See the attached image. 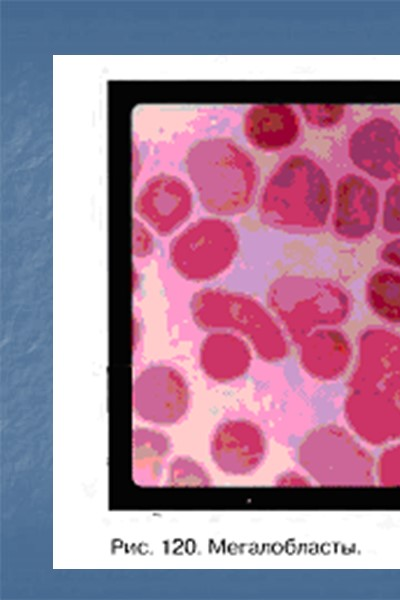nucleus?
<instances>
[{"instance_id":"2","label":"nucleus","mask_w":400,"mask_h":600,"mask_svg":"<svg viewBox=\"0 0 400 600\" xmlns=\"http://www.w3.org/2000/svg\"><path fill=\"white\" fill-rule=\"evenodd\" d=\"M189 178L203 207L218 216L244 213L252 205L259 182L251 155L231 139L197 142L186 157Z\"/></svg>"},{"instance_id":"16","label":"nucleus","mask_w":400,"mask_h":600,"mask_svg":"<svg viewBox=\"0 0 400 600\" xmlns=\"http://www.w3.org/2000/svg\"><path fill=\"white\" fill-rule=\"evenodd\" d=\"M252 360L249 345L229 331H213L200 350V363L204 373L217 382H229L243 376Z\"/></svg>"},{"instance_id":"12","label":"nucleus","mask_w":400,"mask_h":600,"mask_svg":"<svg viewBox=\"0 0 400 600\" xmlns=\"http://www.w3.org/2000/svg\"><path fill=\"white\" fill-rule=\"evenodd\" d=\"M400 373V336L384 328H368L358 338V356L349 390L385 389Z\"/></svg>"},{"instance_id":"15","label":"nucleus","mask_w":400,"mask_h":600,"mask_svg":"<svg viewBox=\"0 0 400 600\" xmlns=\"http://www.w3.org/2000/svg\"><path fill=\"white\" fill-rule=\"evenodd\" d=\"M299 345L301 366L314 379L334 381L340 378L350 365V341L344 333L333 327L312 331Z\"/></svg>"},{"instance_id":"9","label":"nucleus","mask_w":400,"mask_h":600,"mask_svg":"<svg viewBox=\"0 0 400 600\" xmlns=\"http://www.w3.org/2000/svg\"><path fill=\"white\" fill-rule=\"evenodd\" d=\"M349 430L373 446L400 439V405L386 389L349 390L344 403Z\"/></svg>"},{"instance_id":"25","label":"nucleus","mask_w":400,"mask_h":600,"mask_svg":"<svg viewBox=\"0 0 400 600\" xmlns=\"http://www.w3.org/2000/svg\"><path fill=\"white\" fill-rule=\"evenodd\" d=\"M307 483V480H305L301 475H297V474H292V473H288L286 475H284L283 477H280V480L278 481L279 485H283V486H300V485H305Z\"/></svg>"},{"instance_id":"21","label":"nucleus","mask_w":400,"mask_h":600,"mask_svg":"<svg viewBox=\"0 0 400 600\" xmlns=\"http://www.w3.org/2000/svg\"><path fill=\"white\" fill-rule=\"evenodd\" d=\"M345 106L335 104L301 105V112L306 122L317 128L336 126L345 115Z\"/></svg>"},{"instance_id":"20","label":"nucleus","mask_w":400,"mask_h":600,"mask_svg":"<svg viewBox=\"0 0 400 600\" xmlns=\"http://www.w3.org/2000/svg\"><path fill=\"white\" fill-rule=\"evenodd\" d=\"M375 478L383 486H400V443L388 446L379 455Z\"/></svg>"},{"instance_id":"14","label":"nucleus","mask_w":400,"mask_h":600,"mask_svg":"<svg viewBox=\"0 0 400 600\" xmlns=\"http://www.w3.org/2000/svg\"><path fill=\"white\" fill-rule=\"evenodd\" d=\"M300 118L286 104L255 105L243 118V133L248 143L264 152H277L292 146L300 134Z\"/></svg>"},{"instance_id":"17","label":"nucleus","mask_w":400,"mask_h":600,"mask_svg":"<svg viewBox=\"0 0 400 600\" xmlns=\"http://www.w3.org/2000/svg\"><path fill=\"white\" fill-rule=\"evenodd\" d=\"M168 438L161 432L139 428L133 432V477L141 485H157L169 454Z\"/></svg>"},{"instance_id":"7","label":"nucleus","mask_w":400,"mask_h":600,"mask_svg":"<svg viewBox=\"0 0 400 600\" xmlns=\"http://www.w3.org/2000/svg\"><path fill=\"white\" fill-rule=\"evenodd\" d=\"M189 387L178 371L167 366L150 367L137 377L133 388V406L143 420L172 425L186 414Z\"/></svg>"},{"instance_id":"26","label":"nucleus","mask_w":400,"mask_h":600,"mask_svg":"<svg viewBox=\"0 0 400 600\" xmlns=\"http://www.w3.org/2000/svg\"><path fill=\"white\" fill-rule=\"evenodd\" d=\"M385 389L393 395L400 405V373L387 384Z\"/></svg>"},{"instance_id":"18","label":"nucleus","mask_w":400,"mask_h":600,"mask_svg":"<svg viewBox=\"0 0 400 600\" xmlns=\"http://www.w3.org/2000/svg\"><path fill=\"white\" fill-rule=\"evenodd\" d=\"M366 300L379 318L400 324V272L391 269L374 272L366 284Z\"/></svg>"},{"instance_id":"5","label":"nucleus","mask_w":400,"mask_h":600,"mask_svg":"<svg viewBox=\"0 0 400 600\" xmlns=\"http://www.w3.org/2000/svg\"><path fill=\"white\" fill-rule=\"evenodd\" d=\"M297 458L304 471L322 486H370L375 482V460L348 429L325 424L301 441Z\"/></svg>"},{"instance_id":"13","label":"nucleus","mask_w":400,"mask_h":600,"mask_svg":"<svg viewBox=\"0 0 400 600\" xmlns=\"http://www.w3.org/2000/svg\"><path fill=\"white\" fill-rule=\"evenodd\" d=\"M192 194L180 179L159 175L141 189L136 209L157 232L167 234L181 226L192 210Z\"/></svg>"},{"instance_id":"4","label":"nucleus","mask_w":400,"mask_h":600,"mask_svg":"<svg viewBox=\"0 0 400 600\" xmlns=\"http://www.w3.org/2000/svg\"><path fill=\"white\" fill-rule=\"evenodd\" d=\"M192 316L202 328L237 332L247 338L252 349L264 361L277 362L288 353V344L272 315L249 295L205 289L191 304Z\"/></svg>"},{"instance_id":"24","label":"nucleus","mask_w":400,"mask_h":600,"mask_svg":"<svg viewBox=\"0 0 400 600\" xmlns=\"http://www.w3.org/2000/svg\"><path fill=\"white\" fill-rule=\"evenodd\" d=\"M380 257L385 263L400 269V238L386 243L381 249Z\"/></svg>"},{"instance_id":"11","label":"nucleus","mask_w":400,"mask_h":600,"mask_svg":"<svg viewBox=\"0 0 400 600\" xmlns=\"http://www.w3.org/2000/svg\"><path fill=\"white\" fill-rule=\"evenodd\" d=\"M261 428L247 419H228L215 429L210 441L214 464L230 476H246L257 470L266 455Z\"/></svg>"},{"instance_id":"19","label":"nucleus","mask_w":400,"mask_h":600,"mask_svg":"<svg viewBox=\"0 0 400 600\" xmlns=\"http://www.w3.org/2000/svg\"><path fill=\"white\" fill-rule=\"evenodd\" d=\"M167 483L172 486H208L211 480L200 464L189 458L178 457L169 465Z\"/></svg>"},{"instance_id":"10","label":"nucleus","mask_w":400,"mask_h":600,"mask_svg":"<svg viewBox=\"0 0 400 600\" xmlns=\"http://www.w3.org/2000/svg\"><path fill=\"white\" fill-rule=\"evenodd\" d=\"M379 193L364 176L348 173L333 191L331 222L334 233L347 241L367 237L375 228L379 214Z\"/></svg>"},{"instance_id":"22","label":"nucleus","mask_w":400,"mask_h":600,"mask_svg":"<svg viewBox=\"0 0 400 600\" xmlns=\"http://www.w3.org/2000/svg\"><path fill=\"white\" fill-rule=\"evenodd\" d=\"M382 227L390 234H400V179L391 184L385 193Z\"/></svg>"},{"instance_id":"6","label":"nucleus","mask_w":400,"mask_h":600,"mask_svg":"<svg viewBox=\"0 0 400 600\" xmlns=\"http://www.w3.org/2000/svg\"><path fill=\"white\" fill-rule=\"evenodd\" d=\"M238 248V234L229 222L204 218L191 224L174 240L171 261L185 278L209 280L232 264Z\"/></svg>"},{"instance_id":"8","label":"nucleus","mask_w":400,"mask_h":600,"mask_svg":"<svg viewBox=\"0 0 400 600\" xmlns=\"http://www.w3.org/2000/svg\"><path fill=\"white\" fill-rule=\"evenodd\" d=\"M348 156L358 170L373 179L386 181L398 178L400 130L389 119H369L351 133Z\"/></svg>"},{"instance_id":"23","label":"nucleus","mask_w":400,"mask_h":600,"mask_svg":"<svg viewBox=\"0 0 400 600\" xmlns=\"http://www.w3.org/2000/svg\"><path fill=\"white\" fill-rule=\"evenodd\" d=\"M153 240L146 227L134 221L133 225V252L137 256H145L152 249Z\"/></svg>"},{"instance_id":"3","label":"nucleus","mask_w":400,"mask_h":600,"mask_svg":"<svg viewBox=\"0 0 400 600\" xmlns=\"http://www.w3.org/2000/svg\"><path fill=\"white\" fill-rule=\"evenodd\" d=\"M271 311L299 344L312 331L340 325L351 312V298L338 283L319 277L277 278L267 292Z\"/></svg>"},{"instance_id":"1","label":"nucleus","mask_w":400,"mask_h":600,"mask_svg":"<svg viewBox=\"0 0 400 600\" xmlns=\"http://www.w3.org/2000/svg\"><path fill=\"white\" fill-rule=\"evenodd\" d=\"M333 190L324 169L304 154H293L271 173L259 199L268 226L291 233H314L327 223Z\"/></svg>"}]
</instances>
